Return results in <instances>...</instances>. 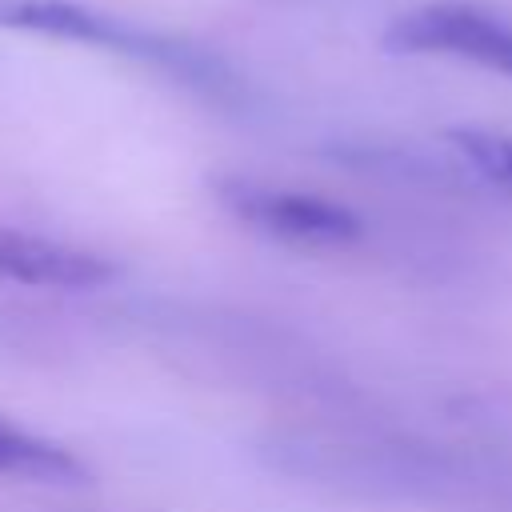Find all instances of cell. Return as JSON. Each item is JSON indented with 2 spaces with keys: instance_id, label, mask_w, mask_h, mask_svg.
<instances>
[{
  "instance_id": "cell-1",
  "label": "cell",
  "mask_w": 512,
  "mask_h": 512,
  "mask_svg": "<svg viewBox=\"0 0 512 512\" xmlns=\"http://www.w3.org/2000/svg\"><path fill=\"white\" fill-rule=\"evenodd\" d=\"M332 476L368 496L440 512H512V452L464 444L332 448Z\"/></svg>"
},
{
  "instance_id": "cell-4",
  "label": "cell",
  "mask_w": 512,
  "mask_h": 512,
  "mask_svg": "<svg viewBox=\"0 0 512 512\" xmlns=\"http://www.w3.org/2000/svg\"><path fill=\"white\" fill-rule=\"evenodd\" d=\"M384 48L400 56H448L488 72L512 76V24L456 0L420 4L396 16L384 32Z\"/></svg>"
},
{
  "instance_id": "cell-3",
  "label": "cell",
  "mask_w": 512,
  "mask_h": 512,
  "mask_svg": "<svg viewBox=\"0 0 512 512\" xmlns=\"http://www.w3.org/2000/svg\"><path fill=\"white\" fill-rule=\"evenodd\" d=\"M0 28L136 56L144 64H156V68L188 76V80H204L212 72V60L204 52L176 44L168 36L144 32V28H136L120 16H108L100 8H88L80 0H0Z\"/></svg>"
},
{
  "instance_id": "cell-6",
  "label": "cell",
  "mask_w": 512,
  "mask_h": 512,
  "mask_svg": "<svg viewBox=\"0 0 512 512\" xmlns=\"http://www.w3.org/2000/svg\"><path fill=\"white\" fill-rule=\"evenodd\" d=\"M0 476L20 484H44V488H80L92 480L88 464L72 448L40 432H28L8 416H0Z\"/></svg>"
},
{
  "instance_id": "cell-2",
  "label": "cell",
  "mask_w": 512,
  "mask_h": 512,
  "mask_svg": "<svg viewBox=\"0 0 512 512\" xmlns=\"http://www.w3.org/2000/svg\"><path fill=\"white\" fill-rule=\"evenodd\" d=\"M212 196L244 228L292 248H312V252L352 248L368 232L364 216L340 200L300 192V188H280L252 176H220L212 180Z\"/></svg>"
},
{
  "instance_id": "cell-7",
  "label": "cell",
  "mask_w": 512,
  "mask_h": 512,
  "mask_svg": "<svg viewBox=\"0 0 512 512\" xmlns=\"http://www.w3.org/2000/svg\"><path fill=\"white\" fill-rule=\"evenodd\" d=\"M452 148L460 152V160L492 188L512 196V136L500 132H484V128H452L448 132Z\"/></svg>"
},
{
  "instance_id": "cell-5",
  "label": "cell",
  "mask_w": 512,
  "mask_h": 512,
  "mask_svg": "<svg viewBox=\"0 0 512 512\" xmlns=\"http://www.w3.org/2000/svg\"><path fill=\"white\" fill-rule=\"evenodd\" d=\"M120 276V268L88 248L4 228L0 224V280L20 288H52V292H88L104 288Z\"/></svg>"
}]
</instances>
